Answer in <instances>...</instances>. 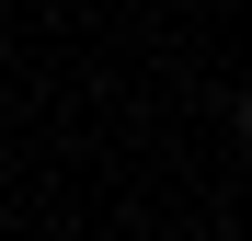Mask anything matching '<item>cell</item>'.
Returning a JSON list of instances; mask_svg holds the SVG:
<instances>
[{
  "label": "cell",
  "mask_w": 252,
  "mask_h": 241,
  "mask_svg": "<svg viewBox=\"0 0 252 241\" xmlns=\"http://www.w3.org/2000/svg\"><path fill=\"white\" fill-rule=\"evenodd\" d=\"M241 149H252V80H241Z\"/></svg>",
  "instance_id": "obj_1"
}]
</instances>
